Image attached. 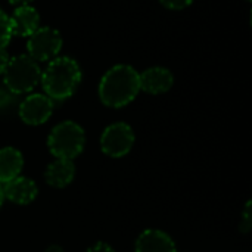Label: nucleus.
<instances>
[{"instance_id":"obj_1","label":"nucleus","mask_w":252,"mask_h":252,"mask_svg":"<svg viewBox=\"0 0 252 252\" xmlns=\"http://www.w3.org/2000/svg\"><path fill=\"white\" fill-rule=\"evenodd\" d=\"M140 92L139 72L130 65H115L99 83V97L105 106L123 108L133 102Z\"/></svg>"},{"instance_id":"obj_10","label":"nucleus","mask_w":252,"mask_h":252,"mask_svg":"<svg viewBox=\"0 0 252 252\" xmlns=\"http://www.w3.org/2000/svg\"><path fill=\"white\" fill-rule=\"evenodd\" d=\"M136 252H177V250L170 235L158 229H148L139 235Z\"/></svg>"},{"instance_id":"obj_9","label":"nucleus","mask_w":252,"mask_h":252,"mask_svg":"<svg viewBox=\"0 0 252 252\" xmlns=\"http://www.w3.org/2000/svg\"><path fill=\"white\" fill-rule=\"evenodd\" d=\"M140 90L151 94H161L173 87L174 77L170 69L164 66H152L139 74Z\"/></svg>"},{"instance_id":"obj_19","label":"nucleus","mask_w":252,"mask_h":252,"mask_svg":"<svg viewBox=\"0 0 252 252\" xmlns=\"http://www.w3.org/2000/svg\"><path fill=\"white\" fill-rule=\"evenodd\" d=\"M44 252H65V251H63V248H62V247H59V245H50V247H47V248H46V251Z\"/></svg>"},{"instance_id":"obj_11","label":"nucleus","mask_w":252,"mask_h":252,"mask_svg":"<svg viewBox=\"0 0 252 252\" xmlns=\"http://www.w3.org/2000/svg\"><path fill=\"white\" fill-rule=\"evenodd\" d=\"M10 22H12L13 35L30 37L40 27V15L32 6L22 4L13 10L10 16Z\"/></svg>"},{"instance_id":"obj_5","label":"nucleus","mask_w":252,"mask_h":252,"mask_svg":"<svg viewBox=\"0 0 252 252\" xmlns=\"http://www.w3.org/2000/svg\"><path fill=\"white\" fill-rule=\"evenodd\" d=\"M62 49V37L52 27H38L27 41L28 56L35 62H47L55 59Z\"/></svg>"},{"instance_id":"obj_7","label":"nucleus","mask_w":252,"mask_h":252,"mask_svg":"<svg viewBox=\"0 0 252 252\" xmlns=\"http://www.w3.org/2000/svg\"><path fill=\"white\" fill-rule=\"evenodd\" d=\"M53 112V102L46 94L34 93L25 97L19 105V118L28 126L44 124Z\"/></svg>"},{"instance_id":"obj_8","label":"nucleus","mask_w":252,"mask_h":252,"mask_svg":"<svg viewBox=\"0 0 252 252\" xmlns=\"http://www.w3.org/2000/svg\"><path fill=\"white\" fill-rule=\"evenodd\" d=\"M1 189H3V196L18 205L31 204L37 198V193H38L35 182L32 179L21 177V176L1 185Z\"/></svg>"},{"instance_id":"obj_18","label":"nucleus","mask_w":252,"mask_h":252,"mask_svg":"<svg viewBox=\"0 0 252 252\" xmlns=\"http://www.w3.org/2000/svg\"><path fill=\"white\" fill-rule=\"evenodd\" d=\"M7 62H9V55L6 52V49H0V75H3Z\"/></svg>"},{"instance_id":"obj_22","label":"nucleus","mask_w":252,"mask_h":252,"mask_svg":"<svg viewBox=\"0 0 252 252\" xmlns=\"http://www.w3.org/2000/svg\"><path fill=\"white\" fill-rule=\"evenodd\" d=\"M247 1H251V0H247Z\"/></svg>"},{"instance_id":"obj_13","label":"nucleus","mask_w":252,"mask_h":252,"mask_svg":"<svg viewBox=\"0 0 252 252\" xmlns=\"http://www.w3.org/2000/svg\"><path fill=\"white\" fill-rule=\"evenodd\" d=\"M22 167L24 157L18 149L12 146L0 149V185H4L18 177L22 171Z\"/></svg>"},{"instance_id":"obj_21","label":"nucleus","mask_w":252,"mask_h":252,"mask_svg":"<svg viewBox=\"0 0 252 252\" xmlns=\"http://www.w3.org/2000/svg\"><path fill=\"white\" fill-rule=\"evenodd\" d=\"M3 199H4V196H3V189H1V185H0V207L3 204Z\"/></svg>"},{"instance_id":"obj_3","label":"nucleus","mask_w":252,"mask_h":252,"mask_svg":"<svg viewBox=\"0 0 252 252\" xmlns=\"http://www.w3.org/2000/svg\"><path fill=\"white\" fill-rule=\"evenodd\" d=\"M86 143V134L80 124L74 121H62L56 124L47 137L49 152L59 159L77 158Z\"/></svg>"},{"instance_id":"obj_17","label":"nucleus","mask_w":252,"mask_h":252,"mask_svg":"<svg viewBox=\"0 0 252 252\" xmlns=\"http://www.w3.org/2000/svg\"><path fill=\"white\" fill-rule=\"evenodd\" d=\"M87 252H115L114 251V248L112 247H109L108 244H105V242H97V244H94V245H92Z\"/></svg>"},{"instance_id":"obj_2","label":"nucleus","mask_w":252,"mask_h":252,"mask_svg":"<svg viewBox=\"0 0 252 252\" xmlns=\"http://www.w3.org/2000/svg\"><path fill=\"white\" fill-rule=\"evenodd\" d=\"M81 81L80 65L68 56H56L44 71L40 83L47 97L52 100H65L71 97Z\"/></svg>"},{"instance_id":"obj_15","label":"nucleus","mask_w":252,"mask_h":252,"mask_svg":"<svg viewBox=\"0 0 252 252\" xmlns=\"http://www.w3.org/2000/svg\"><path fill=\"white\" fill-rule=\"evenodd\" d=\"M252 227V219H251V201L247 202L245 210L242 213V221H241V230L244 233H248Z\"/></svg>"},{"instance_id":"obj_14","label":"nucleus","mask_w":252,"mask_h":252,"mask_svg":"<svg viewBox=\"0 0 252 252\" xmlns=\"http://www.w3.org/2000/svg\"><path fill=\"white\" fill-rule=\"evenodd\" d=\"M12 22L10 16L4 13V10L0 9V49H6L12 38Z\"/></svg>"},{"instance_id":"obj_12","label":"nucleus","mask_w":252,"mask_h":252,"mask_svg":"<svg viewBox=\"0 0 252 252\" xmlns=\"http://www.w3.org/2000/svg\"><path fill=\"white\" fill-rule=\"evenodd\" d=\"M75 177V165L71 159L56 158L44 171V180L49 186L62 189L66 188Z\"/></svg>"},{"instance_id":"obj_6","label":"nucleus","mask_w":252,"mask_h":252,"mask_svg":"<svg viewBox=\"0 0 252 252\" xmlns=\"http://www.w3.org/2000/svg\"><path fill=\"white\" fill-rule=\"evenodd\" d=\"M134 145V131L126 123L108 126L100 136V149L111 158H123Z\"/></svg>"},{"instance_id":"obj_16","label":"nucleus","mask_w":252,"mask_h":252,"mask_svg":"<svg viewBox=\"0 0 252 252\" xmlns=\"http://www.w3.org/2000/svg\"><path fill=\"white\" fill-rule=\"evenodd\" d=\"M161 4L167 9H171V10H180V9H185L188 6H190L193 3V0H159Z\"/></svg>"},{"instance_id":"obj_4","label":"nucleus","mask_w":252,"mask_h":252,"mask_svg":"<svg viewBox=\"0 0 252 252\" xmlns=\"http://www.w3.org/2000/svg\"><path fill=\"white\" fill-rule=\"evenodd\" d=\"M41 78V69L38 62L28 55H18L9 58L6 69L3 72V83L10 93L22 94L31 92Z\"/></svg>"},{"instance_id":"obj_20","label":"nucleus","mask_w":252,"mask_h":252,"mask_svg":"<svg viewBox=\"0 0 252 252\" xmlns=\"http://www.w3.org/2000/svg\"><path fill=\"white\" fill-rule=\"evenodd\" d=\"M30 1H32V0H9V3H12V4H19V6L28 4Z\"/></svg>"}]
</instances>
